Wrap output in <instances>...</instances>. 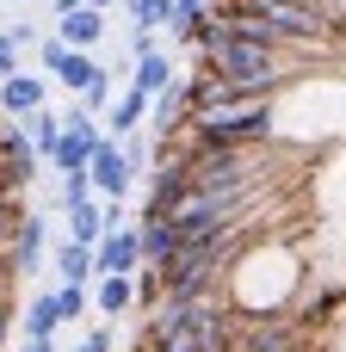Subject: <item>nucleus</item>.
Returning a JSON list of instances; mask_svg holds the SVG:
<instances>
[{
	"mask_svg": "<svg viewBox=\"0 0 346 352\" xmlns=\"http://www.w3.org/2000/svg\"><path fill=\"white\" fill-rule=\"evenodd\" d=\"M0 31H6V19H0Z\"/></svg>",
	"mask_w": 346,
	"mask_h": 352,
	"instance_id": "obj_34",
	"label": "nucleus"
},
{
	"mask_svg": "<svg viewBox=\"0 0 346 352\" xmlns=\"http://www.w3.org/2000/svg\"><path fill=\"white\" fill-rule=\"evenodd\" d=\"M50 6H56V12H74V6H87V0H50Z\"/></svg>",
	"mask_w": 346,
	"mask_h": 352,
	"instance_id": "obj_30",
	"label": "nucleus"
},
{
	"mask_svg": "<svg viewBox=\"0 0 346 352\" xmlns=\"http://www.w3.org/2000/svg\"><path fill=\"white\" fill-rule=\"evenodd\" d=\"M43 248H50V223H43V217H25V223H12V241H6V254H12V272H31V266L43 260Z\"/></svg>",
	"mask_w": 346,
	"mask_h": 352,
	"instance_id": "obj_8",
	"label": "nucleus"
},
{
	"mask_svg": "<svg viewBox=\"0 0 346 352\" xmlns=\"http://www.w3.org/2000/svg\"><path fill=\"white\" fill-rule=\"evenodd\" d=\"M12 223H19V210H12V192L0 186V248L12 241Z\"/></svg>",
	"mask_w": 346,
	"mask_h": 352,
	"instance_id": "obj_27",
	"label": "nucleus"
},
{
	"mask_svg": "<svg viewBox=\"0 0 346 352\" xmlns=\"http://www.w3.org/2000/svg\"><path fill=\"white\" fill-rule=\"evenodd\" d=\"M142 118H149V93H136V87H124V99H111V105H105V130H111V136L142 130Z\"/></svg>",
	"mask_w": 346,
	"mask_h": 352,
	"instance_id": "obj_10",
	"label": "nucleus"
},
{
	"mask_svg": "<svg viewBox=\"0 0 346 352\" xmlns=\"http://www.w3.org/2000/svg\"><path fill=\"white\" fill-rule=\"evenodd\" d=\"M149 118H155V130H180V124H186V93H180V80L149 99Z\"/></svg>",
	"mask_w": 346,
	"mask_h": 352,
	"instance_id": "obj_18",
	"label": "nucleus"
},
{
	"mask_svg": "<svg viewBox=\"0 0 346 352\" xmlns=\"http://www.w3.org/2000/svg\"><path fill=\"white\" fill-rule=\"evenodd\" d=\"M56 37H62L68 50H93V43L105 37V12H99V6H74V12H62Z\"/></svg>",
	"mask_w": 346,
	"mask_h": 352,
	"instance_id": "obj_9",
	"label": "nucleus"
},
{
	"mask_svg": "<svg viewBox=\"0 0 346 352\" xmlns=\"http://www.w3.org/2000/svg\"><path fill=\"white\" fill-rule=\"evenodd\" d=\"M43 99H50V80H43V74H25V68H19V74H6V80H0V111H6V118L37 111Z\"/></svg>",
	"mask_w": 346,
	"mask_h": 352,
	"instance_id": "obj_7",
	"label": "nucleus"
},
{
	"mask_svg": "<svg viewBox=\"0 0 346 352\" xmlns=\"http://www.w3.org/2000/svg\"><path fill=\"white\" fill-rule=\"evenodd\" d=\"M93 198V186H87V167L80 173H62V204H87Z\"/></svg>",
	"mask_w": 346,
	"mask_h": 352,
	"instance_id": "obj_24",
	"label": "nucleus"
},
{
	"mask_svg": "<svg viewBox=\"0 0 346 352\" xmlns=\"http://www.w3.org/2000/svg\"><path fill=\"white\" fill-rule=\"evenodd\" d=\"M25 352H56V346L50 340H25Z\"/></svg>",
	"mask_w": 346,
	"mask_h": 352,
	"instance_id": "obj_31",
	"label": "nucleus"
},
{
	"mask_svg": "<svg viewBox=\"0 0 346 352\" xmlns=\"http://www.w3.org/2000/svg\"><path fill=\"white\" fill-rule=\"evenodd\" d=\"M167 25H173V37H180V43H198V37H204V25H210V0H173Z\"/></svg>",
	"mask_w": 346,
	"mask_h": 352,
	"instance_id": "obj_14",
	"label": "nucleus"
},
{
	"mask_svg": "<svg viewBox=\"0 0 346 352\" xmlns=\"http://www.w3.org/2000/svg\"><path fill=\"white\" fill-rule=\"evenodd\" d=\"M198 142H260L272 130V93H235L223 105H204V111H186V124Z\"/></svg>",
	"mask_w": 346,
	"mask_h": 352,
	"instance_id": "obj_3",
	"label": "nucleus"
},
{
	"mask_svg": "<svg viewBox=\"0 0 346 352\" xmlns=\"http://www.w3.org/2000/svg\"><path fill=\"white\" fill-rule=\"evenodd\" d=\"M136 266H142V241H136V229L124 223V229H105L99 241H93V272L99 278H136Z\"/></svg>",
	"mask_w": 346,
	"mask_h": 352,
	"instance_id": "obj_6",
	"label": "nucleus"
},
{
	"mask_svg": "<svg viewBox=\"0 0 346 352\" xmlns=\"http://www.w3.org/2000/svg\"><path fill=\"white\" fill-rule=\"evenodd\" d=\"M136 167H142V148L124 136V142H99L93 148V161H87V186L99 192V198H124L130 186H136Z\"/></svg>",
	"mask_w": 346,
	"mask_h": 352,
	"instance_id": "obj_4",
	"label": "nucleus"
},
{
	"mask_svg": "<svg viewBox=\"0 0 346 352\" xmlns=\"http://www.w3.org/2000/svg\"><path fill=\"white\" fill-rule=\"evenodd\" d=\"M56 309H62V322H80V309H87V285H62V291H56Z\"/></svg>",
	"mask_w": 346,
	"mask_h": 352,
	"instance_id": "obj_23",
	"label": "nucleus"
},
{
	"mask_svg": "<svg viewBox=\"0 0 346 352\" xmlns=\"http://www.w3.org/2000/svg\"><path fill=\"white\" fill-rule=\"evenodd\" d=\"M87 6H99V12H111V6H118V0H87Z\"/></svg>",
	"mask_w": 346,
	"mask_h": 352,
	"instance_id": "obj_32",
	"label": "nucleus"
},
{
	"mask_svg": "<svg viewBox=\"0 0 346 352\" xmlns=\"http://www.w3.org/2000/svg\"><path fill=\"white\" fill-rule=\"evenodd\" d=\"M19 68H25V50L12 43V31H0V80H6V74H19Z\"/></svg>",
	"mask_w": 346,
	"mask_h": 352,
	"instance_id": "obj_25",
	"label": "nucleus"
},
{
	"mask_svg": "<svg viewBox=\"0 0 346 352\" xmlns=\"http://www.w3.org/2000/svg\"><path fill=\"white\" fill-rule=\"evenodd\" d=\"M56 272H62L68 285H87V278H99V272H93V248H80V241H62V248H56Z\"/></svg>",
	"mask_w": 346,
	"mask_h": 352,
	"instance_id": "obj_17",
	"label": "nucleus"
},
{
	"mask_svg": "<svg viewBox=\"0 0 346 352\" xmlns=\"http://www.w3.org/2000/svg\"><path fill=\"white\" fill-rule=\"evenodd\" d=\"M105 235V223H99V204L87 198V204H68V241H80V248H93Z\"/></svg>",
	"mask_w": 346,
	"mask_h": 352,
	"instance_id": "obj_19",
	"label": "nucleus"
},
{
	"mask_svg": "<svg viewBox=\"0 0 346 352\" xmlns=\"http://www.w3.org/2000/svg\"><path fill=\"white\" fill-rule=\"evenodd\" d=\"M136 241H142V266H161V260H167V248H173V229H167V217H142Z\"/></svg>",
	"mask_w": 346,
	"mask_h": 352,
	"instance_id": "obj_16",
	"label": "nucleus"
},
{
	"mask_svg": "<svg viewBox=\"0 0 346 352\" xmlns=\"http://www.w3.org/2000/svg\"><path fill=\"white\" fill-rule=\"evenodd\" d=\"M130 303H136V278H118V272L99 278V316H105V322H124Z\"/></svg>",
	"mask_w": 346,
	"mask_h": 352,
	"instance_id": "obj_15",
	"label": "nucleus"
},
{
	"mask_svg": "<svg viewBox=\"0 0 346 352\" xmlns=\"http://www.w3.org/2000/svg\"><path fill=\"white\" fill-rule=\"evenodd\" d=\"M130 87L136 93H167L173 87V56H161V50H149V56H136V74H130Z\"/></svg>",
	"mask_w": 346,
	"mask_h": 352,
	"instance_id": "obj_12",
	"label": "nucleus"
},
{
	"mask_svg": "<svg viewBox=\"0 0 346 352\" xmlns=\"http://www.w3.org/2000/svg\"><path fill=\"white\" fill-rule=\"evenodd\" d=\"M0 340H6V303H0Z\"/></svg>",
	"mask_w": 346,
	"mask_h": 352,
	"instance_id": "obj_33",
	"label": "nucleus"
},
{
	"mask_svg": "<svg viewBox=\"0 0 346 352\" xmlns=\"http://www.w3.org/2000/svg\"><path fill=\"white\" fill-rule=\"evenodd\" d=\"M93 74H99V62H93V56H87V50H68V56H62V68H56V74H50V80H62V87H68V93H80V87H87V80H93Z\"/></svg>",
	"mask_w": 346,
	"mask_h": 352,
	"instance_id": "obj_20",
	"label": "nucleus"
},
{
	"mask_svg": "<svg viewBox=\"0 0 346 352\" xmlns=\"http://www.w3.org/2000/svg\"><path fill=\"white\" fill-rule=\"evenodd\" d=\"M25 142H31V155H37V161H50V155H56V142H62V118H56L50 105L25 111Z\"/></svg>",
	"mask_w": 346,
	"mask_h": 352,
	"instance_id": "obj_11",
	"label": "nucleus"
},
{
	"mask_svg": "<svg viewBox=\"0 0 346 352\" xmlns=\"http://www.w3.org/2000/svg\"><path fill=\"white\" fill-rule=\"evenodd\" d=\"M62 328V309H56V291H37L31 309H25V340H56Z\"/></svg>",
	"mask_w": 346,
	"mask_h": 352,
	"instance_id": "obj_13",
	"label": "nucleus"
},
{
	"mask_svg": "<svg viewBox=\"0 0 346 352\" xmlns=\"http://www.w3.org/2000/svg\"><path fill=\"white\" fill-rule=\"evenodd\" d=\"M74 352H111V328H99V334H87V340H80Z\"/></svg>",
	"mask_w": 346,
	"mask_h": 352,
	"instance_id": "obj_28",
	"label": "nucleus"
},
{
	"mask_svg": "<svg viewBox=\"0 0 346 352\" xmlns=\"http://www.w3.org/2000/svg\"><path fill=\"white\" fill-rule=\"evenodd\" d=\"M210 25L272 43V50H316L322 43V12L291 6V0H210Z\"/></svg>",
	"mask_w": 346,
	"mask_h": 352,
	"instance_id": "obj_1",
	"label": "nucleus"
},
{
	"mask_svg": "<svg viewBox=\"0 0 346 352\" xmlns=\"http://www.w3.org/2000/svg\"><path fill=\"white\" fill-rule=\"evenodd\" d=\"M62 56H68V43H62V37H43V43H37V62H43V74H56V68H62Z\"/></svg>",
	"mask_w": 346,
	"mask_h": 352,
	"instance_id": "obj_26",
	"label": "nucleus"
},
{
	"mask_svg": "<svg viewBox=\"0 0 346 352\" xmlns=\"http://www.w3.org/2000/svg\"><path fill=\"white\" fill-rule=\"evenodd\" d=\"M105 105H111V74L99 68V74L80 87V111H105Z\"/></svg>",
	"mask_w": 346,
	"mask_h": 352,
	"instance_id": "obj_22",
	"label": "nucleus"
},
{
	"mask_svg": "<svg viewBox=\"0 0 346 352\" xmlns=\"http://www.w3.org/2000/svg\"><path fill=\"white\" fill-rule=\"evenodd\" d=\"M303 328L297 322H279V316H260V322H229V352H303Z\"/></svg>",
	"mask_w": 346,
	"mask_h": 352,
	"instance_id": "obj_5",
	"label": "nucleus"
},
{
	"mask_svg": "<svg viewBox=\"0 0 346 352\" xmlns=\"http://www.w3.org/2000/svg\"><path fill=\"white\" fill-rule=\"evenodd\" d=\"M303 352H310V346H303Z\"/></svg>",
	"mask_w": 346,
	"mask_h": 352,
	"instance_id": "obj_35",
	"label": "nucleus"
},
{
	"mask_svg": "<svg viewBox=\"0 0 346 352\" xmlns=\"http://www.w3.org/2000/svg\"><path fill=\"white\" fill-rule=\"evenodd\" d=\"M124 12H130L142 31H161V25H167V12H173V0H124Z\"/></svg>",
	"mask_w": 346,
	"mask_h": 352,
	"instance_id": "obj_21",
	"label": "nucleus"
},
{
	"mask_svg": "<svg viewBox=\"0 0 346 352\" xmlns=\"http://www.w3.org/2000/svg\"><path fill=\"white\" fill-rule=\"evenodd\" d=\"M149 50H155V31L136 25V31H130V56H149Z\"/></svg>",
	"mask_w": 346,
	"mask_h": 352,
	"instance_id": "obj_29",
	"label": "nucleus"
},
{
	"mask_svg": "<svg viewBox=\"0 0 346 352\" xmlns=\"http://www.w3.org/2000/svg\"><path fill=\"white\" fill-rule=\"evenodd\" d=\"M198 50H204V62H210L217 74H229L241 93H272V87H285V80L297 74V62H303V50H272V43L235 37V31H223V25H204Z\"/></svg>",
	"mask_w": 346,
	"mask_h": 352,
	"instance_id": "obj_2",
	"label": "nucleus"
}]
</instances>
